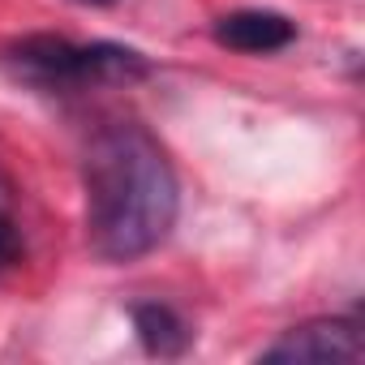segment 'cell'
Wrapping results in <instances>:
<instances>
[{"label":"cell","instance_id":"6da1fadb","mask_svg":"<svg viewBox=\"0 0 365 365\" xmlns=\"http://www.w3.org/2000/svg\"><path fill=\"white\" fill-rule=\"evenodd\" d=\"M180 185L142 125H108L86 150V237L108 262L150 254L176 224Z\"/></svg>","mask_w":365,"mask_h":365},{"label":"cell","instance_id":"7a4b0ae2","mask_svg":"<svg viewBox=\"0 0 365 365\" xmlns=\"http://www.w3.org/2000/svg\"><path fill=\"white\" fill-rule=\"evenodd\" d=\"M18 78L43 91H86L99 82H129L146 73V61L116 43H69L56 35H31L5 52Z\"/></svg>","mask_w":365,"mask_h":365},{"label":"cell","instance_id":"3957f363","mask_svg":"<svg viewBox=\"0 0 365 365\" xmlns=\"http://www.w3.org/2000/svg\"><path fill=\"white\" fill-rule=\"evenodd\" d=\"M262 356L267 361H356L361 335H356V322L348 318H318L284 331Z\"/></svg>","mask_w":365,"mask_h":365},{"label":"cell","instance_id":"277c9868","mask_svg":"<svg viewBox=\"0 0 365 365\" xmlns=\"http://www.w3.org/2000/svg\"><path fill=\"white\" fill-rule=\"evenodd\" d=\"M215 39L232 52L262 56V52L288 48L297 39V26L284 14H271V9H237V14H224L215 22Z\"/></svg>","mask_w":365,"mask_h":365},{"label":"cell","instance_id":"5b68a950","mask_svg":"<svg viewBox=\"0 0 365 365\" xmlns=\"http://www.w3.org/2000/svg\"><path fill=\"white\" fill-rule=\"evenodd\" d=\"M133 327H138L142 344H146L155 356H176V352H185L190 339H194V331L185 327V318H180L172 305H159V301L138 305V309H133Z\"/></svg>","mask_w":365,"mask_h":365},{"label":"cell","instance_id":"8992f818","mask_svg":"<svg viewBox=\"0 0 365 365\" xmlns=\"http://www.w3.org/2000/svg\"><path fill=\"white\" fill-rule=\"evenodd\" d=\"M22 254V237H18V224H14V215L0 207V267H9L14 258Z\"/></svg>","mask_w":365,"mask_h":365},{"label":"cell","instance_id":"52a82bcc","mask_svg":"<svg viewBox=\"0 0 365 365\" xmlns=\"http://www.w3.org/2000/svg\"><path fill=\"white\" fill-rule=\"evenodd\" d=\"M78 5H112V0H78Z\"/></svg>","mask_w":365,"mask_h":365}]
</instances>
